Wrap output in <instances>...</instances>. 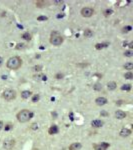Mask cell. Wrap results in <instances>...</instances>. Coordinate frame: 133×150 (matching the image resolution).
I'll use <instances>...</instances> for the list:
<instances>
[{
    "mask_svg": "<svg viewBox=\"0 0 133 150\" xmlns=\"http://www.w3.org/2000/svg\"><path fill=\"white\" fill-rule=\"evenodd\" d=\"M33 115H34V113L32 111L28 109H23L17 113L16 118L20 123H25V122H28L31 118H33Z\"/></svg>",
    "mask_w": 133,
    "mask_h": 150,
    "instance_id": "cell-1",
    "label": "cell"
},
{
    "mask_svg": "<svg viewBox=\"0 0 133 150\" xmlns=\"http://www.w3.org/2000/svg\"><path fill=\"white\" fill-rule=\"evenodd\" d=\"M21 65H22V59L19 56L10 57L6 62V66L11 70H17L21 67Z\"/></svg>",
    "mask_w": 133,
    "mask_h": 150,
    "instance_id": "cell-2",
    "label": "cell"
},
{
    "mask_svg": "<svg viewBox=\"0 0 133 150\" xmlns=\"http://www.w3.org/2000/svg\"><path fill=\"white\" fill-rule=\"evenodd\" d=\"M50 43L54 46H59L63 43V38L58 32H52L50 36Z\"/></svg>",
    "mask_w": 133,
    "mask_h": 150,
    "instance_id": "cell-3",
    "label": "cell"
},
{
    "mask_svg": "<svg viewBox=\"0 0 133 150\" xmlns=\"http://www.w3.org/2000/svg\"><path fill=\"white\" fill-rule=\"evenodd\" d=\"M2 97L7 101L14 100L16 98V91L13 89H6L2 92Z\"/></svg>",
    "mask_w": 133,
    "mask_h": 150,
    "instance_id": "cell-4",
    "label": "cell"
},
{
    "mask_svg": "<svg viewBox=\"0 0 133 150\" xmlns=\"http://www.w3.org/2000/svg\"><path fill=\"white\" fill-rule=\"evenodd\" d=\"M81 15L83 17H91L94 14V10L91 7H83L80 11Z\"/></svg>",
    "mask_w": 133,
    "mask_h": 150,
    "instance_id": "cell-5",
    "label": "cell"
},
{
    "mask_svg": "<svg viewBox=\"0 0 133 150\" xmlns=\"http://www.w3.org/2000/svg\"><path fill=\"white\" fill-rule=\"evenodd\" d=\"M15 146V140L14 139H7L3 142V148L6 150H11Z\"/></svg>",
    "mask_w": 133,
    "mask_h": 150,
    "instance_id": "cell-6",
    "label": "cell"
},
{
    "mask_svg": "<svg viewBox=\"0 0 133 150\" xmlns=\"http://www.w3.org/2000/svg\"><path fill=\"white\" fill-rule=\"evenodd\" d=\"M108 147H109V143H107V142H101V143L93 145L94 150H107Z\"/></svg>",
    "mask_w": 133,
    "mask_h": 150,
    "instance_id": "cell-7",
    "label": "cell"
},
{
    "mask_svg": "<svg viewBox=\"0 0 133 150\" xmlns=\"http://www.w3.org/2000/svg\"><path fill=\"white\" fill-rule=\"evenodd\" d=\"M107 102H108L107 98L103 97V96H99V97H97V98L95 99V103H96L98 106H103V105L107 104Z\"/></svg>",
    "mask_w": 133,
    "mask_h": 150,
    "instance_id": "cell-8",
    "label": "cell"
},
{
    "mask_svg": "<svg viewBox=\"0 0 133 150\" xmlns=\"http://www.w3.org/2000/svg\"><path fill=\"white\" fill-rule=\"evenodd\" d=\"M125 117H126V113H125L124 111H122V110H117V111L115 112V118H117V119H119V120L124 119Z\"/></svg>",
    "mask_w": 133,
    "mask_h": 150,
    "instance_id": "cell-9",
    "label": "cell"
},
{
    "mask_svg": "<svg viewBox=\"0 0 133 150\" xmlns=\"http://www.w3.org/2000/svg\"><path fill=\"white\" fill-rule=\"evenodd\" d=\"M91 125L95 128H99V127H102L104 125V122L100 119H95V120H92L91 121Z\"/></svg>",
    "mask_w": 133,
    "mask_h": 150,
    "instance_id": "cell-10",
    "label": "cell"
},
{
    "mask_svg": "<svg viewBox=\"0 0 133 150\" xmlns=\"http://www.w3.org/2000/svg\"><path fill=\"white\" fill-rule=\"evenodd\" d=\"M59 132V128L57 125H52L50 126V128L48 129V133L50 135H54V134H57Z\"/></svg>",
    "mask_w": 133,
    "mask_h": 150,
    "instance_id": "cell-11",
    "label": "cell"
},
{
    "mask_svg": "<svg viewBox=\"0 0 133 150\" xmlns=\"http://www.w3.org/2000/svg\"><path fill=\"white\" fill-rule=\"evenodd\" d=\"M119 134H120L121 137H128L131 134V130L128 129V128H122V129L120 130Z\"/></svg>",
    "mask_w": 133,
    "mask_h": 150,
    "instance_id": "cell-12",
    "label": "cell"
},
{
    "mask_svg": "<svg viewBox=\"0 0 133 150\" xmlns=\"http://www.w3.org/2000/svg\"><path fill=\"white\" fill-rule=\"evenodd\" d=\"M82 147V144L79 142H74L69 146V150H80Z\"/></svg>",
    "mask_w": 133,
    "mask_h": 150,
    "instance_id": "cell-13",
    "label": "cell"
},
{
    "mask_svg": "<svg viewBox=\"0 0 133 150\" xmlns=\"http://www.w3.org/2000/svg\"><path fill=\"white\" fill-rule=\"evenodd\" d=\"M31 95H32V92L29 91V90H24V91L21 92V97L23 99H28Z\"/></svg>",
    "mask_w": 133,
    "mask_h": 150,
    "instance_id": "cell-14",
    "label": "cell"
},
{
    "mask_svg": "<svg viewBox=\"0 0 133 150\" xmlns=\"http://www.w3.org/2000/svg\"><path fill=\"white\" fill-rule=\"evenodd\" d=\"M116 87H117V84H116L115 81H110V82L107 83L108 90H114V89H116Z\"/></svg>",
    "mask_w": 133,
    "mask_h": 150,
    "instance_id": "cell-15",
    "label": "cell"
},
{
    "mask_svg": "<svg viewBox=\"0 0 133 150\" xmlns=\"http://www.w3.org/2000/svg\"><path fill=\"white\" fill-rule=\"evenodd\" d=\"M83 34L86 38H90L92 35H93V31L91 29H85L84 32H83Z\"/></svg>",
    "mask_w": 133,
    "mask_h": 150,
    "instance_id": "cell-16",
    "label": "cell"
},
{
    "mask_svg": "<svg viewBox=\"0 0 133 150\" xmlns=\"http://www.w3.org/2000/svg\"><path fill=\"white\" fill-rule=\"evenodd\" d=\"M107 45H108V43H97V44H95V48L97 50H100V49L107 47Z\"/></svg>",
    "mask_w": 133,
    "mask_h": 150,
    "instance_id": "cell-17",
    "label": "cell"
},
{
    "mask_svg": "<svg viewBox=\"0 0 133 150\" xmlns=\"http://www.w3.org/2000/svg\"><path fill=\"white\" fill-rule=\"evenodd\" d=\"M34 77L37 80H43V81H45L47 79V76H46V75H44V74H38V75H36V76H34Z\"/></svg>",
    "mask_w": 133,
    "mask_h": 150,
    "instance_id": "cell-18",
    "label": "cell"
},
{
    "mask_svg": "<svg viewBox=\"0 0 133 150\" xmlns=\"http://www.w3.org/2000/svg\"><path fill=\"white\" fill-rule=\"evenodd\" d=\"M22 38L26 41H29V40H31V34L29 33V32H25V33L22 34Z\"/></svg>",
    "mask_w": 133,
    "mask_h": 150,
    "instance_id": "cell-19",
    "label": "cell"
},
{
    "mask_svg": "<svg viewBox=\"0 0 133 150\" xmlns=\"http://www.w3.org/2000/svg\"><path fill=\"white\" fill-rule=\"evenodd\" d=\"M124 68H125L126 70H128V71H131V70L133 69V63H132V62H127V63H125Z\"/></svg>",
    "mask_w": 133,
    "mask_h": 150,
    "instance_id": "cell-20",
    "label": "cell"
},
{
    "mask_svg": "<svg viewBox=\"0 0 133 150\" xmlns=\"http://www.w3.org/2000/svg\"><path fill=\"white\" fill-rule=\"evenodd\" d=\"M130 89H131V84H123L121 86V90L123 91H129Z\"/></svg>",
    "mask_w": 133,
    "mask_h": 150,
    "instance_id": "cell-21",
    "label": "cell"
},
{
    "mask_svg": "<svg viewBox=\"0 0 133 150\" xmlns=\"http://www.w3.org/2000/svg\"><path fill=\"white\" fill-rule=\"evenodd\" d=\"M124 78H125V79H128V80L132 79V78H133V73H132L131 71L126 72V73L124 74Z\"/></svg>",
    "mask_w": 133,
    "mask_h": 150,
    "instance_id": "cell-22",
    "label": "cell"
},
{
    "mask_svg": "<svg viewBox=\"0 0 133 150\" xmlns=\"http://www.w3.org/2000/svg\"><path fill=\"white\" fill-rule=\"evenodd\" d=\"M46 5H47V2H45V1H37L36 2L37 7H45Z\"/></svg>",
    "mask_w": 133,
    "mask_h": 150,
    "instance_id": "cell-23",
    "label": "cell"
},
{
    "mask_svg": "<svg viewBox=\"0 0 133 150\" xmlns=\"http://www.w3.org/2000/svg\"><path fill=\"white\" fill-rule=\"evenodd\" d=\"M124 56H126V57H132L133 56V51L131 49L130 50H126L124 52Z\"/></svg>",
    "mask_w": 133,
    "mask_h": 150,
    "instance_id": "cell-24",
    "label": "cell"
},
{
    "mask_svg": "<svg viewBox=\"0 0 133 150\" xmlns=\"http://www.w3.org/2000/svg\"><path fill=\"white\" fill-rule=\"evenodd\" d=\"M39 98H40L39 94H34V95H33V97H32V102L33 103H36L39 100Z\"/></svg>",
    "mask_w": 133,
    "mask_h": 150,
    "instance_id": "cell-25",
    "label": "cell"
},
{
    "mask_svg": "<svg viewBox=\"0 0 133 150\" xmlns=\"http://www.w3.org/2000/svg\"><path fill=\"white\" fill-rule=\"evenodd\" d=\"M93 88H94L95 90H101V89H102V85H101L100 83H96V84H94Z\"/></svg>",
    "mask_w": 133,
    "mask_h": 150,
    "instance_id": "cell-26",
    "label": "cell"
},
{
    "mask_svg": "<svg viewBox=\"0 0 133 150\" xmlns=\"http://www.w3.org/2000/svg\"><path fill=\"white\" fill-rule=\"evenodd\" d=\"M112 13H113V11H112L111 9H106L105 11H104V15L105 16H109V15H111Z\"/></svg>",
    "mask_w": 133,
    "mask_h": 150,
    "instance_id": "cell-27",
    "label": "cell"
},
{
    "mask_svg": "<svg viewBox=\"0 0 133 150\" xmlns=\"http://www.w3.org/2000/svg\"><path fill=\"white\" fill-rule=\"evenodd\" d=\"M48 18L46 17V16H39V17H37V20L38 21H45V20H47Z\"/></svg>",
    "mask_w": 133,
    "mask_h": 150,
    "instance_id": "cell-28",
    "label": "cell"
},
{
    "mask_svg": "<svg viewBox=\"0 0 133 150\" xmlns=\"http://www.w3.org/2000/svg\"><path fill=\"white\" fill-rule=\"evenodd\" d=\"M131 29H132V27H131V26H126V27H124V28H123V32H129Z\"/></svg>",
    "mask_w": 133,
    "mask_h": 150,
    "instance_id": "cell-29",
    "label": "cell"
},
{
    "mask_svg": "<svg viewBox=\"0 0 133 150\" xmlns=\"http://www.w3.org/2000/svg\"><path fill=\"white\" fill-rule=\"evenodd\" d=\"M31 128H32V129H38V125L36 123H33L31 125Z\"/></svg>",
    "mask_w": 133,
    "mask_h": 150,
    "instance_id": "cell-30",
    "label": "cell"
},
{
    "mask_svg": "<svg viewBox=\"0 0 133 150\" xmlns=\"http://www.w3.org/2000/svg\"><path fill=\"white\" fill-rule=\"evenodd\" d=\"M3 128H4V123H3V121H0V131H1Z\"/></svg>",
    "mask_w": 133,
    "mask_h": 150,
    "instance_id": "cell-31",
    "label": "cell"
},
{
    "mask_svg": "<svg viewBox=\"0 0 133 150\" xmlns=\"http://www.w3.org/2000/svg\"><path fill=\"white\" fill-rule=\"evenodd\" d=\"M12 128V125L11 124H8V125H6V127H5V130H9V129H11Z\"/></svg>",
    "mask_w": 133,
    "mask_h": 150,
    "instance_id": "cell-32",
    "label": "cell"
},
{
    "mask_svg": "<svg viewBox=\"0 0 133 150\" xmlns=\"http://www.w3.org/2000/svg\"><path fill=\"white\" fill-rule=\"evenodd\" d=\"M3 62H4V60H3V58L0 56V67H1L2 65H3Z\"/></svg>",
    "mask_w": 133,
    "mask_h": 150,
    "instance_id": "cell-33",
    "label": "cell"
},
{
    "mask_svg": "<svg viewBox=\"0 0 133 150\" xmlns=\"http://www.w3.org/2000/svg\"><path fill=\"white\" fill-rule=\"evenodd\" d=\"M62 77H63L62 74H57V75H56V78H57V79H61Z\"/></svg>",
    "mask_w": 133,
    "mask_h": 150,
    "instance_id": "cell-34",
    "label": "cell"
},
{
    "mask_svg": "<svg viewBox=\"0 0 133 150\" xmlns=\"http://www.w3.org/2000/svg\"><path fill=\"white\" fill-rule=\"evenodd\" d=\"M132 45H133V44H132V42H130V43H129V47H130V48H132V47H133Z\"/></svg>",
    "mask_w": 133,
    "mask_h": 150,
    "instance_id": "cell-35",
    "label": "cell"
},
{
    "mask_svg": "<svg viewBox=\"0 0 133 150\" xmlns=\"http://www.w3.org/2000/svg\"><path fill=\"white\" fill-rule=\"evenodd\" d=\"M101 114H102V115H107V113H106V112H102Z\"/></svg>",
    "mask_w": 133,
    "mask_h": 150,
    "instance_id": "cell-36",
    "label": "cell"
}]
</instances>
